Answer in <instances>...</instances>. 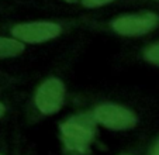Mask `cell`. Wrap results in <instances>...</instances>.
<instances>
[{
  "mask_svg": "<svg viewBox=\"0 0 159 155\" xmlns=\"http://www.w3.org/2000/svg\"><path fill=\"white\" fill-rule=\"evenodd\" d=\"M149 155H159V138L153 143V145L149 149Z\"/></svg>",
  "mask_w": 159,
  "mask_h": 155,
  "instance_id": "obj_9",
  "label": "cell"
},
{
  "mask_svg": "<svg viewBox=\"0 0 159 155\" xmlns=\"http://www.w3.org/2000/svg\"><path fill=\"white\" fill-rule=\"evenodd\" d=\"M63 28L55 21H27L16 24L10 28L13 38L24 44H41L54 40L62 34Z\"/></svg>",
  "mask_w": 159,
  "mask_h": 155,
  "instance_id": "obj_2",
  "label": "cell"
},
{
  "mask_svg": "<svg viewBox=\"0 0 159 155\" xmlns=\"http://www.w3.org/2000/svg\"><path fill=\"white\" fill-rule=\"evenodd\" d=\"M82 4L84 7H89V9H94V7H100V6H106V4L113 3L114 0H80Z\"/></svg>",
  "mask_w": 159,
  "mask_h": 155,
  "instance_id": "obj_8",
  "label": "cell"
},
{
  "mask_svg": "<svg viewBox=\"0 0 159 155\" xmlns=\"http://www.w3.org/2000/svg\"><path fill=\"white\" fill-rule=\"evenodd\" d=\"M65 2H68V3H75V2H79V0H65Z\"/></svg>",
  "mask_w": 159,
  "mask_h": 155,
  "instance_id": "obj_11",
  "label": "cell"
},
{
  "mask_svg": "<svg viewBox=\"0 0 159 155\" xmlns=\"http://www.w3.org/2000/svg\"><path fill=\"white\" fill-rule=\"evenodd\" d=\"M25 49L24 42L18 41L16 38H7L0 37V59L20 57Z\"/></svg>",
  "mask_w": 159,
  "mask_h": 155,
  "instance_id": "obj_6",
  "label": "cell"
},
{
  "mask_svg": "<svg viewBox=\"0 0 159 155\" xmlns=\"http://www.w3.org/2000/svg\"><path fill=\"white\" fill-rule=\"evenodd\" d=\"M144 59L148 61L149 63H153V65L159 66V42H155V44L145 48Z\"/></svg>",
  "mask_w": 159,
  "mask_h": 155,
  "instance_id": "obj_7",
  "label": "cell"
},
{
  "mask_svg": "<svg viewBox=\"0 0 159 155\" xmlns=\"http://www.w3.org/2000/svg\"><path fill=\"white\" fill-rule=\"evenodd\" d=\"M4 113H6V106H4L3 103L0 101V119L4 116Z\"/></svg>",
  "mask_w": 159,
  "mask_h": 155,
  "instance_id": "obj_10",
  "label": "cell"
},
{
  "mask_svg": "<svg viewBox=\"0 0 159 155\" xmlns=\"http://www.w3.org/2000/svg\"><path fill=\"white\" fill-rule=\"evenodd\" d=\"M159 26V16L145 12L138 14H127L114 18L110 23L111 30L118 35L139 37L153 31Z\"/></svg>",
  "mask_w": 159,
  "mask_h": 155,
  "instance_id": "obj_3",
  "label": "cell"
},
{
  "mask_svg": "<svg viewBox=\"0 0 159 155\" xmlns=\"http://www.w3.org/2000/svg\"><path fill=\"white\" fill-rule=\"evenodd\" d=\"M92 116L97 124L110 130H129L137 125V116L131 110L113 103L99 105Z\"/></svg>",
  "mask_w": 159,
  "mask_h": 155,
  "instance_id": "obj_4",
  "label": "cell"
},
{
  "mask_svg": "<svg viewBox=\"0 0 159 155\" xmlns=\"http://www.w3.org/2000/svg\"><path fill=\"white\" fill-rule=\"evenodd\" d=\"M0 155H2V154H0Z\"/></svg>",
  "mask_w": 159,
  "mask_h": 155,
  "instance_id": "obj_12",
  "label": "cell"
},
{
  "mask_svg": "<svg viewBox=\"0 0 159 155\" xmlns=\"http://www.w3.org/2000/svg\"><path fill=\"white\" fill-rule=\"evenodd\" d=\"M65 151L69 155H87L96 135V121L92 114H78L61 124Z\"/></svg>",
  "mask_w": 159,
  "mask_h": 155,
  "instance_id": "obj_1",
  "label": "cell"
},
{
  "mask_svg": "<svg viewBox=\"0 0 159 155\" xmlns=\"http://www.w3.org/2000/svg\"><path fill=\"white\" fill-rule=\"evenodd\" d=\"M65 100V86L62 81L49 78L38 86L34 96V103L38 111L45 116H51L61 110Z\"/></svg>",
  "mask_w": 159,
  "mask_h": 155,
  "instance_id": "obj_5",
  "label": "cell"
}]
</instances>
